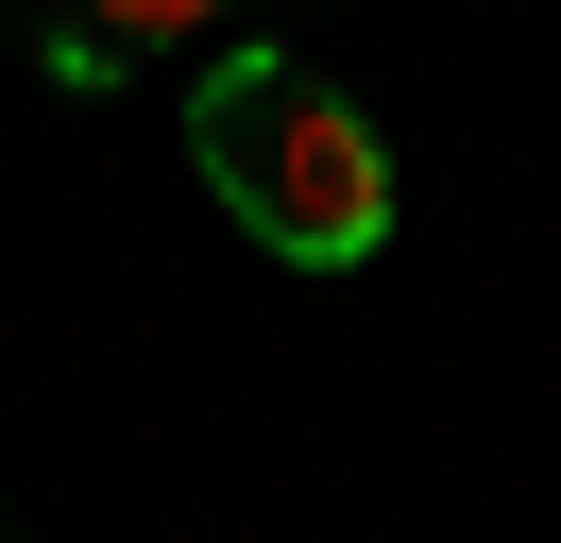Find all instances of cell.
<instances>
[{
	"label": "cell",
	"mask_w": 561,
	"mask_h": 543,
	"mask_svg": "<svg viewBox=\"0 0 561 543\" xmlns=\"http://www.w3.org/2000/svg\"><path fill=\"white\" fill-rule=\"evenodd\" d=\"M187 153L239 204V238L289 255V272H357L391 238V136L357 119L323 68H289V51H221L205 85H187Z\"/></svg>",
	"instance_id": "6da1fadb"
},
{
	"label": "cell",
	"mask_w": 561,
	"mask_h": 543,
	"mask_svg": "<svg viewBox=\"0 0 561 543\" xmlns=\"http://www.w3.org/2000/svg\"><path fill=\"white\" fill-rule=\"evenodd\" d=\"M221 18H239V0H51L35 68H51V85H119V68L187 51V34H221Z\"/></svg>",
	"instance_id": "7a4b0ae2"
}]
</instances>
